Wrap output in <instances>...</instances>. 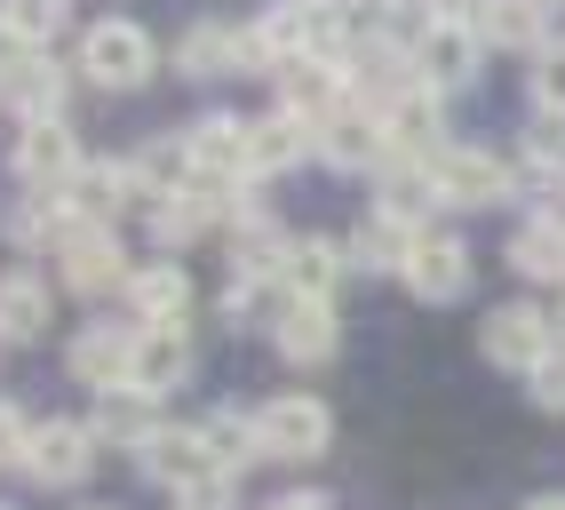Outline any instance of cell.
Segmentation results:
<instances>
[{
    "instance_id": "18",
    "label": "cell",
    "mask_w": 565,
    "mask_h": 510,
    "mask_svg": "<svg viewBox=\"0 0 565 510\" xmlns=\"http://www.w3.org/2000/svg\"><path fill=\"white\" fill-rule=\"evenodd\" d=\"M279 351L303 359V368H319V359L334 351V311H327V304H303V296H287V304H279Z\"/></svg>"
},
{
    "instance_id": "5",
    "label": "cell",
    "mask_w": 565,
    "mask_h": 510,
    "mask_svg": "<svg viewBox=\"0 0 565 510\" xmlns=\"http://www.w3.org/2000/svg\"><path fill=\"white\" fill-rule=\"evenodd\" d=\"M414 72H423V88H462L478 72V24L430 17L423 32H414Z\"/></svg>"
},
{
    "instance_id": "34",
    "label": "cell",
    "mask_w": 565,
    "mask_h": 510,
    "mask_svg": "<svg viewBox=\"0 0 565 510\" xmlns=\"http://www.w3.org/2000/svg\"><path fill=\"white\" fill-rule=\"evenodd\" d=\"M32 64H41V56H32V41H24V32H17L9 17H0V88H9V81H24Z\"/></svg>"
},
{
    "instance_id": "19",
    "label": "cell",
    "mask_w": 565,
    "mask_h": 510,
    "mask_svg": "<svg viewBox=\"0 0 565 510\" xmlns=\"http://www.w3.org/2000/svg\"><path fill=\"white\" fill-rule=\"evenodd\" d=\"M96 439H111V447H152V439H160L152 391H104V407H96Z\"/></svg>"
},
{
    "instance_id": "35",
    "label": "cell",
    "mask_w": 565,
    "mask_h": 510,
    "mask_svg": "<svg viewBox=\"0 0 565 510\" xmlns=\"http://www.w3.org/2000/svg\"><path fill=\"white\" fill-rule=\"evenodd\" d=\"M525 383H534V399H542V407H565V343L542 359V368L534 375H525Z\"/></svg>"
},
{
    "instance_id": "14",
    "label": "cell",
    "mask_w": 565,
    "mask_h": 510,
    "mask_svg": "<svg viewBox=\"0 0 565 510\" xmlns=\"http://www.w3.org/2000/svg\"><path fill=\"white\" fill-rule=\"evenodd\" d=\"M128 304L143 327H183V311H192V279H183V264H143L128 279Z\"/></svg>"
},
{
    "instance_id": "12",
    "label": "cell",
    "mask_w": 565,
    "mask_h": 510,
    "mask_svg": "<svg viewBox=\"0 0 565 510\" xmlns=\"http://www.w3.org/2000/svg\"><path fill=\"white\" fill-rule=\"evenodd\" d=\"M319 152L334 168H383L391 160V128H383V113H334L319 128Z\"/></svg>"
},
{
    "instance_id": "2",
    "label": "cell",
    "mask_w": 565,
    "mask_h": 510,
    "mask_svg": "<svg viewBox=\"0 0 565 510\" xmlns=\"http://www.w3.org/2000/svg\"><path fill=\"white\" fill-rule=\"evenodd\" d=\"M152 64H160V49H152V32L143 24H96L88 41H81V72L88 81H104V88H136V81H152Z\"/></svg>"
},
{
    "instance_id": "28",
    "label": "cell",
    "mask_w": 565,
    "mask_h": 510,
    "mask_svg": "<svg viewBox=\"0 0 565 510\" xmlns=\"http://www.w3.org/2000/svg\"><path fill=\"white\" fill-rule=\"evenodd\" d=\"M152 232H160V247H192V240L207 232L200 192H160V200H152Z\"/></svg>"
},
{
    "instance_id": "33",
    "label": "cell",
    "mask_w": 565,
    "mask_h": 510,
    "mask_svg": "<svg viewBox=\"0 0 565 510\" xmlns=\"http://www.w3.org/2000/svg\"><path fill=\"white\" fill-rule=\"evenodd\" d=\"M175 510H239V479H232V470H215V479L183 487V495H175Z\"/></svg>"
},
{
    "instance_id": "7",
    "label": "cell",
    "mask_w": 565,
    "mask_h": 510,
    "mask_svg": "<svg viewBox=\"0 0 565 510\" xmlns=\"http://www.w3.org/2000/svg\"><path fill=\"white\" fill-rule=\"evenodd\" d=\"M64 279L81 287V296H104V287H128L136 272H128V255H120V240H111V224H81L64 240Z\"/></svg>"
},
{
    "instance_id": "9",
    "label": "cell",
    "mask_w": 565,
    "mask_h": 510,
    "mask_svg": "<svg viewBox=\"0 0 565 510\" xmlns=\"http://www.w3.org/2000/svg\"><path fill=\"white\" fill-rule=\"evenodd\" d=\"M88 447H96V431H81V423H41V431H32L24 470H32L41 487H72V479H88V463H96Z\"/></svg>"
},
{
    "instance_id": "36",
    "label": "cell",
    "mask_w": 565,
    "mask_h": 510,
    "mask_svg": "<svg viewBox=\"0 0 565 510\" xmlns=\"http://www.w3.org/2000/svg\"><path fill=\"white\" fill-rule=\"evenodd\" d=\"M24 455H32V423L0 399V463H24Z\"/></svg>"
},
{
    "instance_id": "29",
    "label": "cell",
    "mask_w": 565,
    "mask_h": 510,
    "mask_svg": "<svg viewBox=\"0 0 565 510\" xmlns=\"http://www.w3.org/2000/svg\"><path fill=\"white\" fill-rule=\"evenodd\" d=\"M295 9H303V49L319 56V64H334L343 56V32H351V0H295Z\"/></svg>"
},
{
    "instance_id": "13",
    "label": "cell",
    "mask_w": 565,
    "mask_h": 510,
    "mask_svg": "<svg viewBox=\"0 0 565 510\" xmlns=\"http://www.w3.org/2000/svg\"><path fill=\"white\" fill-rule=\"evenodd\" d=\"M279 96H287V120H334V104H343V72H334V64H319V56H303V64H287L279 72Z\"/></svg>"
},
{
    "instance_id": "26",
    "label": "cell",
    "mask_w": 565,
    "mask_h": 510,
    "mask_svg": "<svg viewBox=\"0 0 565 510\" xmlns=\"http://www.w3.org/2000/svg\"><path fill=\"white\" fill-rule=\"evenodd\" d=\"M542 24H550L542 0H486V17H478V32H486V41H502V49H534Z\"/></svg>"
},
{
    "instance_id": "8",
    "label": "cell",
    "mask_w": 565,
    "mask_h": 510,
    "mask_svg": "<svg viewBox=\"0 0 565 510\" xmlns=\"http://www.w3.org/2000/svg\"><path fill=\"white\" fill-rule=\"evenodd\" d=\"M183 160H192V176H215V184H239L247 176V120H192V136H183Z\"/></svg>"
},
{
    "instance_id": "30",
    "label": "cell",
    "mask_w": 565,
    "mask_h": 510,
    "mask_svg": "<svg viewBox=\"0 0 565 510\" xmlns=\"http://www.w3.org/2000/svg\"><path fill=\"white\" fill-rule=\"evenodd\" d=\"M0 96H9L24 120H56V113H64V72H56V64H32L24 81H9Z\"/></svg>"
},
{
    "instance_id": "3",
    "label": "cell",
    "mask_w": 565,
    "mask_h": 510,
    "mask_svg": "<svg viewBox=\"0 0 565 510\" xmlns=\"http://www.w3.org/2000/svg\"><path fill=\"white\" fill-rule=\"evenodd\" d=\"M430 184L446 208H494V200H510V168L494 152H478V144H446L430 160Z\"/></svg>"
},
{
    "instance_id": "20",
    "label": "cell",
    "mask_w": 565,
    "mask_h": 510,
    "mask_svg": "<svg viewBox=\"0 0 565 510\" xmlns=\"http://www.w3.org/2000/svg\"><path fill=\"white\" fill-rule=\"evenodd\" d=\"M303 144H311V128L287 120V113L247 120V176H279V168H295V160H303Z\"/></svg>"
},
{
    "instance_id": "10",
    "label": "cell",
    "mask_w": 565,
    "mask_h": 510,
    "mask_svg": "<svg viewBox=\"0 0 565 510\" xmlns=\"http://www.w3.org/2000/svg\"><path fill=\"white\" fill-rule=\"evenodd\" d=\"M406 287L423 304H455L470 287V247L446 240V232H423V247H414V264H406Z\"/></svg>"
},
{
    "instance_id": "27",
    "label": "cell",
    "mask_w": 565,
    "mask_h": 510,
    "mask_svg": "<svg viewBox=\"0 0 565 510\" xmlns=\"http://www.w3.org/2000/svg\"><path fill=\"white\" fill-rule=\"evenodd\" d=\"M183 72H239V32H223V24H192L183 32V49H175Z\"/></svg>"
},
{
    "instance_id": "38",
    "label": "cell",
    "mask_w": 565,
    "mask_h": 510,
    "mask_svg": "<svg viewBox=\"0 0 565 510\" xmlns=\"http://www.w3.org/2000/svg\"><path fill=\"white\" fill-rule=\"evenodd\" d=\"M271 510H327L319 495H287V502H271Z\"/></svg>"
},
{
    "instance_id": "4",
    "label": "cell",
    "mask_w": 565,
    "mask_h": 510,
    "mask_svg": "<svg viewBox=\"0 0 565 510\" xmlns=\"http://www.w3.org/2000/svg\"><path fill=\"white\" fill-rule=\"evenodd\" d=\"M550 351H557V336H550V319H542L534 304H502V311H486V359H494V368L534 375Z\"/></svg>"
},
{
    "instance_id": "22",
    "label": "cell",
    "mask_w": 565,
    "mask_h": 510,
    "mask_svg": "<svg viewBox=\"0 0 565 510\" xmlns=\"http://www.w3.org/2000/svg\"><path fill=\"white\" fill-rule=\"evenodd\" d=\"M49 327V287L32 272H9L0 279V343H32Z\"/></svg>"
},
{
    "instance_id": "39",
    "label": "cell",
    "mask_w": 565,
    "mask_h": 510,
    "mask_svg": "<svg viewBox=\"0 0 565 510\" xmlns=\"http://www.w3.org/2000/svg\"><path fill=\"white\" fill-rule=\"evenodd\" d=\"M525 510H565V495H534V502H525Z\"/></svg>"
},
{
    "instance_id": "1",
    "label": "cell",
    "mask_w": 565,
    "mask_h": 510,
    "mask_svg": "<svg viewBox=\"0 0 565 510\" xmlns=\"http://www.w3.org/2000/svg\"><path fill=\"white\" fill-rule=\"evenodd\" d=\"M255 439H263V463H303V455H327L334 415L311 391H287V399H271V407L255 415Z\"/></svg>"
},
{
    "instance_id": "6",
    "label": "cell",
    "mask_w": 565,
    "mask_h": 510,
    "mask_svg": "<svg viewBox=\"0 0 565 510\" xmlns=\"http://www.w3.org/2000/svg\"><path fill=\"white\" fill-rule=\"evenodd\" d=\"M136 343L143 336H128V327H81L72 336V375L96 383V391H128L136 383Z\"/></svg>"
},
{
    "instance_id": "32",
    "label": "cell",
    "mask_w": 565,
    "mask_h": 510,
    "mask_svg": "<svg viewBox=\"0 0 565 510\" xmlns=\"http://www.w3.org/2000/svg\"><path fill=\"white\" fill-rule=\"evenodd\" d=\"M534 104L565 120V41H557V49H542V64H534Z\"/></svg>"
},
{
    "instance_id": "15",
    "label": "cell",
    "mask_w": 565,
    "mask_h": 510,
    "mask_svg": "<svg viewBox=\"0 0 565 510\" xmlns=\"http://www.w3.org/2000/svg\"><path fill=\"white\" fill-rule=\"evenodd\" d=\"M143 470H152L160 487H200V479H215V455H207V439L200 431H160L152 447H143Z\"/></svg>"
},
{
    "instance_id": "24",
    "label": "cell",
    "mask_w": 565,
    "mask_h": 510,
    "mask_svg": "<svg viewBox=\"0 0 565 510\" xmlns=\"http://www.w3.org/2000/svg\"><path fill=\"white\" fill-rule=\"evenodd\" d=\"M510 264H518L525 279H565V224H557V215H534V224H518Z\"/></svg>"
},
{
    "instance_id": "25",
    "label": "cell",
    "mask_w": 565,
    "mask_h": 510,
    "mask_svg": "<svg viewBox=\"0 0 565 510\" xmlns=\"http://www.w3.org/2000/svg\"><path fill=\"white\" fill-rule=\"evenodd\" d=\"M200 439H207V455H215V470H239L247 463H263V439H255V415H207L200 423Z\"/></svg>"
},
{
    "instance_id": "31",
    "label": "cell",
    "mask_w": 565,
    "mask_h": 510,
    "mask_svg": "<svg viewBox=\"0 0 565 510\" xmlns=\"http://www.w3.org/2000/svg\"><path fill=\"white\" fill-rule=\"evenodd\" d=\"M0 17H9V24L24 32L32 49H41V41H56V24H64V0H0Z\"/></svg>"
},
{
    "instance_id": "16",
    "label": "cell",
    "mask_w": 565,
    "mask_h": 510,
    "mask_svg": "<svg viewBox=\"0 0 565 510\" xmlns=\"http://www.w3.org/2000/svg\"><path fill=\"white\" fill-rule=\"evenodd\" d=\"M414 247H423V232H414L406 215H391V208H374L366 224H359V240H351V255H359L366 272H406Z\"/></svg>"
},
{
    "instance_id": "37",
    "label": "cell",
    "mask_w": 565,
    "mask_h": 510,
    "mask_svg": "<svg viewBox=\"0 0 565 510\" xmlns=\"http://www.w3.org/2000/svg\"><path fill=\"white\" fill-rule=\"evenodd\" d=\"M525 152H534L542 168H565V120H557V113H542V128H534V144H525Z\"/></svg>"
},
{
    "instance_id": "11",
    "label": "cell",
    "mask_w": 565,
    "mask_h": 510,
    "mask_svg": "<svg viewBox=\"0 0 565 510\" xmlns=\"http://www.w3.org/2000/svg\"><path fill=\"white\" fill-rule=\"evenodd\" d=\"M17 176L24 184H72L81 176V144H72L64 120H32L24 144H17Z\"/></svg>"
},
{
    "instance_id": "17",
    "label": "cell",
    "mask_w": 565,
    "mask_h": 510,
    "mask_svg": "<svg viewBox=\"0 0 565 510\" xmlns=\"http://www.w3.org/2000/svg\"><path fill=\"white\" fill-rule=\"evenodd\" d=\"M136 200H152V184H143L136 160H111V168H81V215L88 224H104V215H120Z\"/></svg>"
},
{
    "instance_id": "21",
    "label": "cell",
    "mask_w": 565,
    "mask_h": 510,
    "mask_svg": "<svg viewBox=\"0 0 565 510\" xmlns=\"http://www.w3.org/2000/svg\"><path fill=\"white\" fill-rule=\"evenodd\" d=\"M183 368H192L183 327H143V343H136V383H128V391H168V383H183Z\"/></svg>"
},
{
    "instance_id": "23",
    "label": "cell",
    "mask_w": 565,
    "mask_h": 510,
    "mask_svg": "<svg viewBox=\"0 0 565 510\" xmlns=\"http://www.w3.org/2000/svg\"><path fill=\"white\" fill-rule=\"evenodd\" d=\"M334 279H343V247H334V240H295V247H287V296L327 304Z\"/></svg>"
}]
</instances>
